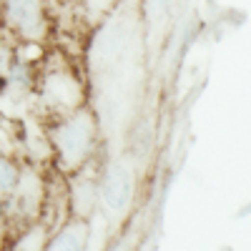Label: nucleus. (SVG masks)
Returning a JSON list of instances; mask_svg holds the SVG:
<instances>
[{"instance_id": "1", "label": "nucleus", "mask_w": 251, "mask_h": 251, "mask_svg": "<svg viewBox=\"0 0 251 251\" xmlns=\"http://www.w3.org/2000/svg\"><path fill=\"white\" fill-rule=\"evenodd\" d=\"M50 143L66 169H80L91 158V151L96 146V118L91 111L80 108L66 121H60L53 133Z\"/></svg>"}, {"instance_id": "2", "label": "nucleus", "mask_w": 251, "mask_h": 251, "mask_svg": "<svg viewBox=\"0 0 251 251\" xmlns=\"http://www.w3.org/2000/svg\"><path fill=\"white\" fill-rule=\"evenodd\" d=\"M98 201L113 216H123L133 201V174L123 161H111L98 176Z\"/></svg>"}, {"instance_id": "3", "label": "nucleus", "mask_w": 251, "mask_h": 251, "mask_svg": "<svg viewBox=\"0 0 251 251\" xmlns=\"http://www.w3.org/2000/svg\"><path fill=\"white\" fill-rule=\"evenodd\" d=\"M5 20L25 40H43L48 23L40 0H5Z\"/></svg>"}, {"instance_id": "4", "label": "nucleus", "mask_w": 251, "mask_h": 251, "mask_svg": "<svg viewBox=\"0 0 251 251\" xmlns=\"http://www.w3.org/2000/svg\"><path fill=\"white\" fill-rule=\"evenodd\" d=\"M88 239H91L88 221H86V219H75V221H71L68 226H63L60 231L53 236V241L46 244V246L53 249V251H58V249H63V251H75V249L86 246Z\"/></svg>"}, {"instance_id": "5", "label": "nucleus", "mask_w": 251, "mask_h": 251, "mask_svg": "<svg viewBox=\"0 0 251 251\" xmlns=\"http://www.w3.org/2000/svg\"><path fill=\"white\" fill-rule=\"evenodd\" d=\"M71 199H73V211L80 219H86L96 208V201H98V181H93V178H75Z\"/></svg>"}, {"instance_id": "6", "label": "nucleus", "mask_w": 251, "mask_h": 251, "mask_svg": "<svg viewBox=\"0 0 251 251\" xmlns=\"http://www.w3.org/2000/svg\"><path fill=\"white\" fill-rule=\"evenodd\" d=\"M46 98L50 103H68V106H75L80 100V88L68 75H50L46 80Z\"/></svg>"}, {"instance_id": "7", "label": "nucleus", "mask_w": 251, "mask_h": 251, "mask_svg": "<svg viewBox=\"0 0 251 251\" xmlns=\"http://www.w3.org/2000/svg\"><path fill=\"white\" fill-rule=\"evenodd\" d=\"M18 178H20L18 166L10 163L5 156H0V194H10L18 183Z\"/></svg>"}, {"instance_id": "8", "label": "nucleus", "mask_w": 251, "mask_h": 251, "mask_svg": "<svg viewBox=\"0 0 251 251\" xmlns=\"http://www.w3.org/2000/svg\"><path fill=\"white\" fill-rule=\"evenodd\" d=\"M83 5H86L88 15L93 18V23H96V20H98V18H100L103 13L108 10V5H111V0H86V3H83Z\"/></svg>"}]
</instances>
